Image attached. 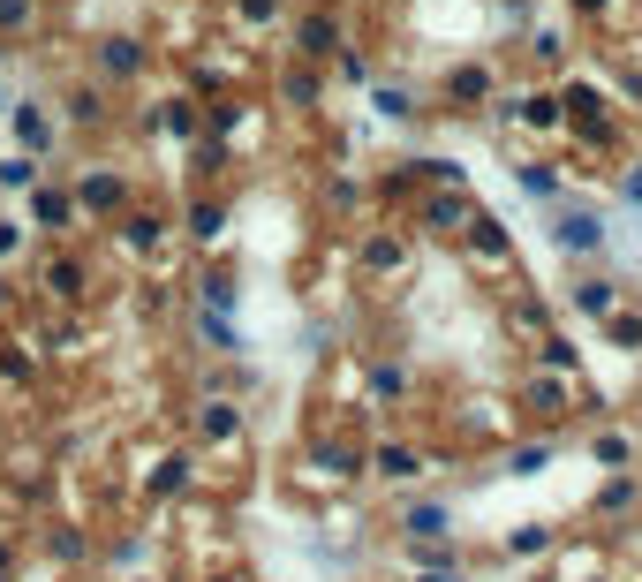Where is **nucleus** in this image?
<instances>
[{"label": "nucleus", "mask_w": 642, "mask_h": 582, "mask_svg": "<svg viewBox=\"0 0 642 582\" xmlns=\"http://www.w3.org/2000/svg\"><path fill=\"white\" fill-rule=\"evenodd\" d=\"M559 242L575 257H597L605 250V220H590V212H559Z\"/></svg>", "instance_id": "1"}, {"label": "nucleus", "mask_w": 642, "mask_h": 582, "mask_svg": "<svg viewBox=\"0 0 642 582\" xmlns=\"http://www.w3.org/2000/svg\"><path fill=\"white\" fill-rule=\"evenodd\" d=\"M76 205L84 212H121V174H84V182H76Z\"/></svg>", "instance_id": "2"}, {"label": "nucleus", "mask_w": 642, "mask_h": 582, "mask_svg": "<svg viewBox=\"0 0 642 582\" xmlns=\"http://www.w3.org/2000/svg\"><path fill=\"white\" fill-rule=\"evenodd\" d=\"M16 129H23V144H38V152L53 144V121L38 114V106H23V114H16Z\"/></svg>", "instance_id": "3"}, {"label": "nucleus", "mask_w": 642, "mask_h": 582, "mask_svg": "<svg viewBox=\"0 0 642 582\" xmlns=\"http://www.w3.org/2000/svg\"><path fill=\"white\" fill-rule=\"evenodd\" d=\"M106 76H136V46L129 38H106Z\"/></svg>", "instance_id": "4"}, {"label": "nucleus", "mask_w": 642, "mask_h": 582, "mask_svg": "<svg viewBox=\"0 0 642 582\" xmlns=\"http://www.w3.org/2000/svg\"><path fill=\"white\" fill-rule=\"evenodd\" d=\"M575 303H582V310H612V288H605V280H582Z\"/></svg>", "instance_id": "5"}, {"label": "nucleus", "mask_w": 642, "mask_h": 582, "mask_svg": "<svg viewBox=\"0 0 642 582\" xmlns=\"http://www.w3.org/2000/svg\"><path fill=\"white\" fill-rule=\"evenodd\" d=\"M31 23V0H0V31H23Z\"/></svg>", "instance_id": "6"}, {"label": "nucleus", "mask_w": 642, "mask_h": 582, "mask_svg": "<svg viewBox=\"0 0 642 582\" xmlns=\"http://www.w3.org/2000/svg\"><path fill=\"white\" fill-rule=\"evenodd\" d=\"M627 205H642V167H635V174H627Z\"/></svg>", "instance_id": "7"}]
</instances>
